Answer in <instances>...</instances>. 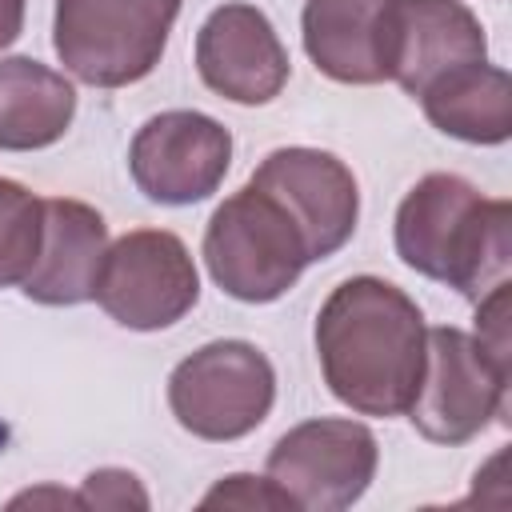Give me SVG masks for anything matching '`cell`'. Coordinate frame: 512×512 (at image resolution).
Returning a JSON list of instances; mask_svg holds the SVG:
<instances>
[{"label": "cell", "mask_w": 512, "mask_h": 512, "mask_svg": "<svg viewBox=\"0 0 512 512\" xmlns=\"http://www.w3.org/2000/svg\"><path fill=\"white\" fill-rule=\"evenodd\" d=\"M316 360L328 392L356 416H404L420 368L428 324L416 300L380 276H348L316 312Z\"/></svg>", "instance_id": "obj_1"}, {"label": "cell", "mask_w": 512, "mask_h": 512, "mask_svg": "<svg viewBox=\"0 0 512 512\" xmlns=\"http://www.w3.org/2000/svg\"><path fill=\"white\" fill-rule=\"evenodd\" d=\"M392 244L412 272L448 284L476 304L508 280L512 204L488 200L456 172H428L400 200Z\"/></svg>", "instance_id": "obj_2"}, {"label": "cell", "mask_w": 512, "mask_h": 512, "mask_svg": "<svg viewBox=\"0 0 512 512\" xmlns=\"http://www.w3.org/2000/svg\"><path fill=\"white\" fill-rule=\"evenodd\" d=\"M200 252L216 288L240 304L280 300L312 264L296 220L256 184H244L216 204Z\"/></svg>", "instance_id": "obj_3"}, {"label": "cell", "mask_w": 512, "mask_h": 512, "mask_svg": "<svg viewBox=\"0 0 512 512\" xmlns=\"http://www.w3.org/2000/svg\"><path fill=\"white\" fill-rule=\"evenodd\" d=\"M180 4L184 0H56L52 48L80 84L128 88L160 64Z\"/></svg>", "instance_id": "obj_4"}, {"label": "cell", "mask_w": 512, "mask_h": 512, "mask_svg": "<svg viewBox=\"0 0 512 512\" xmlns=\"http://www.w3.org/2000/svg\"><path fill=\"white\" fill-rule=\"evenodd\" d=\"M508 388L512 368L500 364L472 332L452 324L428 328L420 384L404 416L424 440L456 448L476 440L492 416L508 420Z\"/></svg>", "instance_id": "obj_5"}, {"label": "cell", "mask_w": 512, "mask_h": 512, "mask_svg": "<svg viewBox=\"0 0 512 512\" xmlns=\"http://www.w3.org/2000/svg\"><path fill=\"white\" fill-rule=\"evenodd\" d=\"M272 404L276 368L252 340H208L168 376V408L196 440H240L268 420Z\"/></svg>", "instance_id": "obj_6"}, {"label": "cell", "mask_w": 512, "mask_h": 512, "mask_svg": "<svg viewBox=\"0 0 512 512\" xmlns=\"http://www.w3.org/2000/svg\"><path fill=\"white\" fill-rule=\"evenodd\" d=\"M92 300L132 332L180 324L200 300V272L188 244L168 228H136L108 240Z\"/></svg>", "instance_id": "obj_7"}, {"label": "cell", "mask_w": 512, "mask_h": 512, "mask_svg": "<svg viewBox=\"0 0 512 512\" xmlns=\"http://www.w3.org/2000/svg\"><path fill=\"white\" fill-rule=\"evenodd\" d=\"M380 444L368 424L316 416L288 428L268 452V476L292 496L296 512L352 508L376 480Z\"/></svg>", "instance_id": "obj_8"}, {"label": "cell", "mask_w": 512, "mask_h": 512, "mask_svg": "<svg viewBox=\"0 0 512 512\" xmlns=\"http://www.w3.org/2000/svg\"><path fill=\"white\" fill-rule=\"evenodd\" d=\"M232 164V132L196 108H172L144 120L128 144L132 184L152 204L188 208L208 200Z\"/></svg>", "instance_id": "obj_9"}, {"label": "cell", "mask_w": 512, "mask_h": 512, "mask_svg": "<svg viewBox=\"0 0 512 512\" xmlns=\"http://www.w3.org/2000/svg\"><path fill=\"white\" fill-rule=\"evenodd\" d=\"M260 192H268L304 232L308 256L328 260L336 256L360 220V188L352 168L324 148H308V144H288V148H272L252 180Z\"/></svg>", "instance_id": "obj_10"}, {"label": "cell", "mask_w": 512, "mask_h": 512, "mask_svg": "<svg viewBox=\"0 0 512 512\" xmlns=\"http://www.w3.org/2000/svg\"><path fill=\"white\" fill-rule=\"evenodd\" d=\"M196 72L216 96L256 108L284 92L292 76V60L272 20L256 4L232 0L212 8L208 20L200 24Z\"/></svg>", "instance_id": "obj_11"}, {"label": "cell", "mask_w": 512, "mask_h": 512, "mask_svg": "<svg viewBox=\"0 0 512 512\" xmlns=\"http://www.w3.org/2000/svg\"><path fill=\"white\" fill-rule=\"evenodd\" d=\"M384 56L388 80L416 100L436 76L488 60V36L460 0H388Z\"/></svg>", "instance_id": "obj_12"}, {"label": "cell", "mask_w": 512, "mask_h": 512, "mask_svg": "<svg viewBox=\"0 0 512 512\" xmlns=\"http://www.w3.org/2000/svg\"><path fill=\"white\" fill-rule=\"evenodd\" d=\"M108 252V224L104 216L68 196L44 200V232H40V252L20 284V292L36 304L48 308H72L92 300L96 276Z\"/></svg>", "instance_id": "obj_13"}, {"label": "cell", "mask_w": 512, "mask_h": 512, "mask_svg": "<svg viewBox=\"0 0 512 512\" xmlns=\"http://www.w3.org/2000/svg\"><path fill=\"white\" fill-rule=\"evenodd\" d=\"M388 0H304V52L336 84H384Z\"/></svg>", "instance_id": "obj_14"}, {"label": "cell", "mask_w": 512, "mask_h": 512, "mask_svg": "<svg viewBox=\"0 0 512 512\" xmlns=\"http://www.w3.org/2000/svg\"><path fill=\"white\" fill-rule=\"evenodd\" d=\"M416 100L428 124L452 140L492 148L512 136V80L500 64H460L436 76Z\"/></svg>", "instance_id": "obj_15"}, {"label": "cell", "mask_w": 512, "mask_h": 512, "mask_svg": "<svg viewBox=\"0 0 512 512\" xmlns=\"http://www.w3.org/2000/svg\"><path fill=\"white\" fill-rule=\"evenodd\" d=\"M76 116V88L32 56H0V152L56 144Z\"/></svg>", "instance_id": "obj_16"}, {"label": "cell", "mask_w": 512, "mask_h": 512, "mask_svg": "<svg viewBox=\"0 0 512 512\" xmlns=\"http://www.w3.org/2000/svg\"><path fill=\"white\" fill-rule=\"evenodd\" d=\"M44 232V200L20 180L0 176V288L24 284Z\"/></svg>", "instance_id": "obj_17"}, {"label": "cell", "mask_w": 512, "mask_h": 512, "mask_svg": "<svg viewBox=\"0 0 512 512\" xmlns=\"http://www.w3.org/2000/svg\"><path fill=\"white\" fill-rule=\"evenodd\" d=\"M244 508V512H260V508H272V512H296L292 496L272 480V476H252V472H232L224 476L220 484H212L204 496H200V508Z\"/></svg>", "instance_id": "obj_18"}, {"label": "cell", "mask_w": 512, "mask_h": 512, "mask_svg": "<svg viewBox=\"0 0 512 512\" xmlns=\"http://www.w3.org/2000/svg\"><path fill=\"white\" fill-rule=\"evenodd\" d=\"M80 504L84 508H148V492L136 472L128 468H96L80 484Z\"/></svg>", "instance_id": "obj_19"}, {"label": "cell", "mask_w": 512, "mask_h": 512, "mask_svg": "<svg viewBox=\"0 0 512 512\" xmlns=\"http://www.w3.org/2000/svg\"><path fill=\"white\" fill-rule=\"evenodd\" d=\"M508 308H512V284H496L492 292H484L476 300V340L500 360L512 368V320H508Z\"/></svg>", "instance_id": "obj_20"}, {"label": "cell", "mask_w": 512, "mask_h": 512, "mask_svg": "<svg viewBox=\"0 0 512 512\" xmlns=\"http://www.w3.org/2000/svg\"><path fill=\"white\" fill-rule=\"evenodd\" d=\"M8 504L12 508H20V504H76V508H84L80 504V492H64V488H32V492L12 496Z\"/></svg>", "instance_id": "obj_21"}, {"label": "cell", "mask_w": 512, "mask_h": 512, "mask_svg": "<svg viewBox=\"0 0 512 512\" xmlns=\"http://www.w3.org/2000/svg\"><path fill=\"white\" fill-rule=\"evenodd\" d=\"M24 32V0H0V48Z\"/></svg>", "instance_id": "obj_22"}]
</instances>
